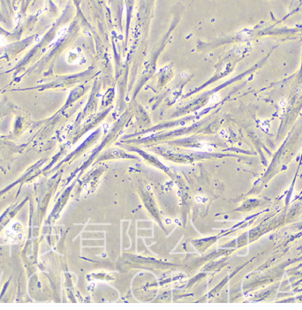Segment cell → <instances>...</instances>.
Here are the masks:
<instances>
[{
    "label": "cell",
    "mask_w": 302,
    "mask_h": 310,
    "mask_svg": "<svg viewBox=\"0 0 302 310\" xmlns=\"http://www.w3.org/2000/svg\"><path fill=\"white\" fill-rule=\"evenodd\" d=\"M6 238L11 242L19 241L22 237V227L19 223H13L5 231Z\"/></svg>",
    "instance_id": "obj_1"
}]
</instances>
